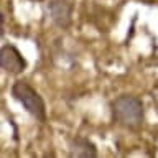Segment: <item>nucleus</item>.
Instances as JSON below:
<instances>
[{"label":"nucleus","mask_w":158,"mask_h":158,"mask_svg":"<svg viewBox=\"0 0 158 158\" xmlns=\"http://www.w3.org/2000/svg\"><path fill=\"white\" fill-rule=\"evenodd\" d=\"M112 118L118 125L137 130L143 123V102L132 94H122L110 102Z\"/></svg>","instance_id":"1"},{"label":"nucleus","mask_w":158,"mask_h":158,"mask_svg":"<svg viewBox=\"0 0 158 158\" xmlns=\"http://www.w3.org/2000/svg\"><path fill=\"white\" fill-rule=\"evenodd\" d=\"M12 96L15 101H18L33 118L38 122H46V106L43 97L38 94L35 87H31L25 81H15L12 86Z\"/></svg>","instance_id":"2"},{"label":"nucleus","mask_w":158,"mask_h":158,"mask_svg":"<svg viewBox=\"0 0 158 158\" xmlns=\"http://www.w3.org/2000/svg\"><path fill=\"white\" fill-rule=\"evenodd\" d=\"M0 68L7 74L18 76V74H22L28 68V63L17 46L3 44L2 49H0Z\"/></svg>","instance_id":"3"},{"label":"nucleus","mask_w":158,"mask_h":158,"mask_svg":"<svg viewBox=\"0 0 158 158\" xmlns=\"http://www.w3.org/2000/svg\"><path fill=\"white\" fill-rule=\"evenodd\" d=\"M53 25L61 30H68L73 23V12L74 5L71 0H49L46 5Z\"/></svg>","instance_id":"4"},{"label":"nucleus","mask_w":158,"mask_h":158,"mask_svg":"<svg viewBox=\"0 0 158 158\" xmlns=\"http://www.w3.org/2000/svg\"><path fill=\"white\" fill-rule=\"evenodd\" d=\"M69 156H73V158H96L97 156V147L87 137L77 135L69 143Z\"/></svg>","instance_id":"5"},{"label":"nucleus","mask_w":158,"mask_h":158,"mask_svg":"<svg viewBox=\"0 0 158 158\" xmlns=\"http://www.w3.org/2000/svg\"><path fill=\"white\" fill-rule=\"evenodd\" d=\"M5 33V15L0 13V36H3Z\"/></svg>","instance_id":"6"}]
</instances>
